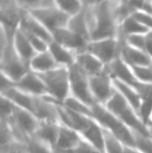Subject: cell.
<instances>
[{
  "label": "cell",
  "instance_id": "6da1fadb",
  "mask_svg": "<svg viewBox=\"0 0 152 153\" xmlns=\"http://www.w3.org/2000/svg\"><path fill=\"white\" fill-rule=\"evenodd\" d=\"M121 1L122 0H105L93 7L83 6L91 41L117 38L120 27L118 8Z\"/></svg>",
  "mask_w": 152,
  "mask_h": 153
},
{
  "label": "cell",
  "instance_id": "7a4b0ae2",
  "mask_svg": "<svg viewBox=\"0 0 152 153\" xmlns=\"http://www.w3.org/2000/svg\"><path fill=\"white\" fill-rule=\"evenodd\" d=\"M0 29H1V52H0L1 74L5 75L16 83L28 71H30V69L21 59V57L15 50L13 44V38L15 33H10L2 27Z\"/></svg>",
  "mask_w": 152,
  "mask_h": 153
},
{
  "label": "cell",
  "instance_id": "3957f363",
  "mask_svg": "<svg viewBox=\"0 0 152 153\" xmlns=\"http://www.w3.org/2000/svg\"><path fill=\"white\" fill-rule=\"evenodd\" d=\"M92 118L100 124L105 130L110 131L119 139L125 146L136 147L134 133L126 124H124L117 116H115L104 105L96 103L92 106Z\"/></svg>",
  "mask_w": 152,
  "mask_h": 153
},
{
  "label": "cell",
  "instance_id": "277c9868",
  "mask_svg": "<svg viewBox=\"0 0 152 153\" xmlns=\"http://www.w3.org/2000/svg\"><path fill=\"white\" fill-rule=\"evenodd\" d=\"M104 106L110 109L115 116H117L124 124H126L133 132H138L144 135H149V128L141 119L138 111L129 104L122 94L115 90L114 95Z\"/></svg>",
  "mask_w": 152,
  "mask_h": 153
},
{
  "label": "cell",
  "instance_id": "5b68a950",
  "mask_svg": "<svg viewBox=\"0 0 152 153\" xmlns=\"http://www.w3.org/2000/svg\"><path fill=\"white\" fill-rule=\"evenodd\" d=\"M38 74V73H37ZM46 87L47 93L55 102L63 103L71 95L69 68L57 67L51 71L39 74Z\"/></svg>",
  "mask_w": 152,
  "mask_h": 153
},
{
  "label": "cell",
  "instance_id": "8992f818",
  "mask_svg": "<svg viewBox=\"0 0 152 153\" xmlns=\"http://www.w3.org/2000/svg\"><path fill=\"white\" fill-rule=\"evenodd\" d=\"M69 74L71 96L75 97L76 99L91 107L95 105L97 102L92 93L89 75L81 70L76 64L69 68Z\"/></svg>",
  "mask_w": 152,
  "mask_h": 153
},
{
  "label": "cell",
  "instance_id": "52a82bcc",
  "mask_svg": "<svg viewBox=\"0 0 152 153\" xmlns=\"http://www.w3.org/2000/svg\"><path fill=\"white\" fill-rule=\"evenodd\" d=\"M87 51L95 55L105 66H108L120 55V39L117 36L92 40L87 44Z\"/></svg>",
  "mask_w": 152,
  "mask_h": 153
},
{
  "label": "cell",
  "instance_id": "ba28073f",
  "mask_svg": "<svg viewBox=\"0 0 152 153\" xmlns=\"http://www.w3.org/2000/svg\"><path fill=\"white\" fill-rule=\"evenodd\" d=\"M37 20L40 21L45 28L52 34L53 31L57 30L59 28L68 26V23L71 18V16L66 14L55 5L49 6V7L38 8V10L29 12Z\"/></svg>",
  "mask_w": 152,
  "mask_h": 153
},
{
  "label": "cell",
  "instance_id": "9c48e42d",
  "mask_svg": "<svg viewBox=\"0 0 152 153\" xmlns=\"http://www.w3.org/2000/svg\"><path fill=\"white\" fill-rule=\"evenodd\" d=\"M90 85L96 102L105 105L115 93L114 78L106 66L105 70L100 74L90 77Z\"/></svg>",
  "mask_w": 152,
  "mask_h": 153
},
{
  "label": "cell",
  "instance_id": "30bf717a",
  "mask_svg": "<svg viewBox=\"0 0 152 153\" xmlns=\"http://www.w3.org/2000/svg\"><path fill=\"white\" fill-rule=\"evenodd\" d=\"M23 10L17 4L16 0H0L1 27L10 33H15L19 29L22 19Z\"/></svg>",
  "mask_w": 152,
  "mask_h": 153
},
{
  "label": "cell",
  "instance_id": "8fae6325",
  "mask_svg": "<svg viewBox=\"0 0 152 153\" xmlns=\"http://www.w3.org/2000/svg\"><path fill=\"white\" fill-rule=\"evenodd\" d=\"M52 39L54 42L66 47L75 54L87 50V44L90 42V41L85 40L83 36H81L80 34L69 29L68 27H64V28H59L53 31Z\"/></svg>",
  "mask_w": 152,
  "mask_h": 153
},
{
  "label": "cell",
  "instance_id": "7c38bea8",
  "mask_svg": "<svg viewBox=\"0 0 152 153\" xmlns=\"http://www.w3.org/2000/svg\"><path fill=\"white\" fill-rule=\"evenodd\" d=\"M59 104V103L55 102L49 96L36 97L33 113L35 114V116L40 122L59 123L61 124Z\"/></svg>",
  "mask_w": 152,
  "mask_h": 153
},
{
  "label": "cell",
  "instance_id": "4fadbf2b",
  "mask_svg": "<svg viewBox=\"0 0 152 153\" xmlns=\"http://www.w3.org/2000/svg\"><path fill=\"white\" fill-rule=\"evenodd\" d=\"M59 113L61 124L72 128L73 130L77 131L80 135L89 128L90 125L93 122L92 117L71 111V109L67 108L61 103L59 104Z\"/></svg>",
  "mask_w": 152,
  "mask_h": 153
},
{
  "label": "cell",
  "instance_id": "5bb4252c",
  "mask_svg": "<svg viewBox=\"0 0 152 153\" xmlns=\"http://www.w3.org/2000/svg\"><path fill=\"white\" fill-rule=\"evenodd\" d=\"M15 87L33 97H44L48 95L41 77L33 71H28L20 80L15 83Z\"/></svg>",
  "mask_w": 152,
  "mask_h": 153
},
{
  "label": "cell",
  "instance_id": "9a60e30c",
  "mask_svg": "<svg viewBox=\"0 0 152 153\" xmlns=\"http://www.w3.org/2000/svg\"><path fill=\"white\" fill-rule=\"evenodd\" d=\"M120 39V56L129 66H152V59L145 51L129 46L124 38Z\"/></svg>",
  "mask_w": 152,
  "mask_h": 153
},
{
  "label": "cell",
  "instance_id": "2e32d148",
  "mask_svg": "<svg viewBox=\"0 0 152 153\" xmlns=\"http://www.w3.org/2000/svg\"><path fill=\"white\" fill-rule=\"evenodd\" d=\"M19 28L24 32H26V33L33 34V36L43 39L48 44H50L53 41L51 32L47 30L40 21L37 20L30 13L26 12V10H23L22 19H21V23Z\"/></svg>",
  "mask_w": 152,
  "mask_h": 153
},
{
  "label": "cell",
  "instance_id": "e0dca14e",
  "mask_svg": "<svg viewBox=\"0 0 152 153\" xmlns=\"http://www.w3.org/2000/svg\"><path fill=\"white\" fill-rule=\"evenodd\" d=\"M12 118L17 124V126L27 137H31L33 134H35L36 131L38 130L39 126H40V121L35 116V114L18 106L15 109L14 115H13Z\"/></svg>",
  "mask_w": 152,
  "mask_h": 153
},
{
  "label": "cell",
  "instance_id": "ac0fdd59",
  "mask_svg": "<svg viewBox=\"0 0 152 153\" xmlns=\"http://www.w3.org/2000/svg\"><path fill=\"white\" fill-rule=\"evenodd\" d=\"M108 68L114 79L120 80L124 83H127V85H131L133 88L140 82L133 75L131 68L122 59L120 55L114 62H112L108 65Z\"/></svg>",
  "mask_w": 152,
  "mask_h": 153
},
{
  "label": "cell",
  "instance_id": "d6986e66",
  "mask_svg": "<svg viewBox=\"0 0 152 153\" xmlns=\"http://www.w3.org/2000/svg\"><path fill=\"white\" fill-rule=\"evenodd\" d=\"M81 140H82V137L77 131L61 124L59 140H57L56 146H55V152L68 153L72 151L77 147Z\"/></svg>",
  "mask_w": 152,
  "mask_h": 153
},
{
  "label": "cell",
  "instance_id": "ffe728a7",
  "mask_svg": "<svg viewBox=\"0 0 152 153\" xmlns=\"http://www.w3.org/2000/svg\"><path fill=\"white\" fill-rule=\"evenodd\" d=\"M75 64L82 71H85L90 77L100 74L105 70L106 66L99 59L93 55L92 53L87 52V50L83 52L77 53Z\"/></svg>",
  "mask_w": 152,
  "mask_h": 153
},
{
  "label": "cell",
  "instance_id": "44dd1931",
  "mask_svg": "<svg viewBox=\"0 0 152 153\" xmlns=\"http://www.w3.org/2000/svg\"><path fill=\"white\" fill-rule=\"evenodd\" d=\"M141 97V108L139 111L141 119L149 127V121L152 115V83L139 82L134 87Z\"/></svg>",
  "mask_w": 152,
  "mask_h": 153
},
{
  "label": "cell",
  "instance_id": "7402d4cb",
  "mask_svg": "<svg viewBox=\"0 0 152 153\" xmlns=\"http://www.w3.org/2000/svg\"><path fill=\"white\" fill-rule=\"evenodd\" d=\"M13 44H14L15 50L18 53L19 56L21 57V59L29 67L31 59L35 57L37 52H36L33 45L30 44L29 40L27 39L26 34L20 28L15 32L14 38H13Z\"/></svg>",
  "mask_w": 152,
  "mask_h": 153
},
{
  "label": "cell",
  "instance_id": "603a6c76",
  "mask_svg": "<svg viewBox=\"0 0 152 153\" xmlns=\"http://www.w3.org/2000/svg\"><path fill=\"white\" fill-rule=\"evenodd\" d=\"M48 50L59 67L70 68V67L75 64V61H76L75 53L72 52L69 49H67L66 47L62 46L59 43L54 42V41H52V42L49 44Z\"/></svg>",
  "mask_w": 152,
  "mask_h": 153
},
{
  "label": "cell",
  "instance_id": "cb8c5ba5",
  "mask_svg": "<svg viewBox=\"0 0 152 153\" xmlns=\"http://www.w3.org/2000/svg\"><path fill=\"white\" fill-rule=\"evenodd\" d=\"M1 96L10 100L16 106L27 109L31 113L33 111V104H35L36 97L20 91L16 87H13L10 89L6 90V91L1 92Z\"/></svg>",
  "mask_w": 152,
  "mask_h": 153
},
{
  "label": "cell",
  "instance_id": "d4e9b609",
  "mask_svg": "<svg viewBox=\"0 0 152 153\" xmlns=\"http://www.w3.org/2000/svg\"><path fill=\"white\" fill-rule=\"evenodd\" d=\"M57 67L59 66L54 61V59L51 55V53L49 52V50L37 53L35 55V57L31 59L30 64H29L30 71L38 73V74L48 72V71L53 70V69L57 68Z\"/></svg>",
  "mask_w": 152,
  "mask_h": 153
},
{
  "label": "cell",
  "instance_id": "484cf974",
  "mask_svg": "<svg viewBox=\"0 0 152 153\" xmlns=\"http://www.w3.org/2000/svg\"><path fill=\"white\" fill-rule=\"evenodd\" d=\"M59 129L61 124L59 123H47V122H40L38 130L36 131L35 135L40 137L41 140L50 144L55 149L57 140L59 135Z\"/></svg>",
  "mask_w": 152,
  "mask_h": 153
},
{
  "label": "cell",
  "instance_id": "4316f807",
  "mask_svg": "<svg viewBox=\"0 0 152 153\" xmlns=\"http://www.w3.org/2000/svg\"><path fill=\"white\" fill-rule=\"evenodd\" d=\"M150 30L146 26H144L133 15H131L121 22L118 36L126 38V36H133V34H146Z\"/></svg>",
  "mask_w": 152,
  "mask_h": 153
},
{
  "label": "cell",
  "instance_id": "83f0119b",
  "mask_svg": "<svg viewBox=\"0 0 152 153\" xmlns=\"http://www.w3.org/2000/svg\"><path fill=\"white\" fill-rule=\"evenodd\" d=\"M114 85L115 88L122 94V96L126 99V100L129 102V104L136 109V111H140L141 104H142V101H141V97L139 95L138 91L134 89L133 87L127 85V83H124L120 80L114 79Z\"/></svg>",
  "mask_w": 152,
  "mask_h": 153
},
{
  "label": "cell",
  "instance_id": "f1b7e54d",
  "mask_svg": "<svg viewBox=\"0 0 152 153\" xmlns=\"http://www.w3.org/2000/svg\"><path fill=\"white\" fill-rule=\"evenodd\" d=\"M67 27L69 29H71V30H73L74 32H76V33L80 34L85 40L91 41L89 26H87V18H85V10H83V8L78 14L74 15V16H71Z\"/></svg>",
  "mask_w": 152,
  "mask_h": 153
},
{
  "label": "cell",
  "instance_id": "f546056e",
  "mask_svg": "<svg viewBox=\"0 0 152 153\" xmlns=\"http://www.w3.org/2000/svg\"><path fill=\"white\" fill-rule=\"evenodd\" d=\"M27 148L29 153H55V149L50 144L41 140L35 134L29 137Z\"/></svg>",
  "mask_w": 152,
  "mask_h": 153
},
{
  "label": "cell",
  "instance_id": "4dcf8cb0",
  "mask_svg": "<svg viewBox=\"0 0 152 153\" xmlns=\"http://www.w3.org/2000/svg\"><path fill=\"white\" fill-rule=\"evenodd\" d=\"M104 134V151L105 153H124V145L119 139L110 131L103 129Z\"/></svg>",
  "mask_w": 152,
  "mask_h": 153
},
{
  "label": "cell",
  "instance_id": "1f68e13d",
  "mask_svg": "<svg viewBox=\"0 0 152 153\" xmlns=\"http://www.w3.org/2000/svg\"><path fill=\"white\" fill-rule=\"evenodd\" d=\"M53 3L56 7L70 16L78 14L83 8V3L81 0H53Z\"/></svg>",
  "mask_w": 152,
  "mask_h": 153
},
{
  "label": "cell",
  "instance_id": "d6a6232c",
  "mask_svg": "<svg viewBox=\"0 0 152 153\" xmlns=\"http://www.w3.org/2000/svg\"><path fill=\"white\" fill-rule=\"evenodd\" d=\"M62 104L73 111H76V113H78V114H82V115H85V116H89V117H92V107L87 105L85 103L81 102L80 100L76 99L75 97L71 96V95H70Z\"/></svg>",
  "mask_w": 152,
  "mask_h": 153
},
{
  "label": "cell",
  "instance_id": "836d02e7",
  "mask_svg": "<svg viewBox=\"0 0 152 153\" xmlns=\"http://www.w3.org/2000/svg\"><path fill=\"white\" fill-rule=\"evenodd\" d=\"M16 2L23 10L26 12L54 5L53 0H16Z\"/></svg>",
  "mask_w": 152,
  "mask_h": 153
},
{
  "label": "cell",
  "instance_id": "e575fe53",
  "mask_svg": "<svg viewBox=\"0 0 152 153\" xmlns=\"http://www.w3.org/2000/svg\"><path fill=\"white\" fill-rule=\"evenodd\" d=\"M129 66V65H128ZM140 82L152 83V66H129Z\"/></svg>",
  "mask_w": 152,
  "mask_h": 153
},
{
  "label": "cell",
  "instance_id": "d590c367",
  "mask_svg": "<svg viewBox=\"0 0 152 153\" xmlns=\"http://www.w3.org/2000/svg\"><path fill=\"white\" fill-rule=\"evenodd\" d=\"M133 133L136 149H139L142 153H152V137L138 132Z\"/></svg>",
  "mask_w": 152,
  "mask_h": 153
},
{
  "label": "cell",
  "instance_id": "8d00e7d4",
  "mask_svg": "<svg viewBox=\"0 0 152 153\" xmlns=\"http://www.w3.org/2000/svg\"><path fill=\"white\" fill-rule=\"evenodd\" d=\"M145 36L146 34H133V36H126V38H124V40L129 46L146 52V38H145Z\"/></svg>",
  "mask_w": 152,
  "mask_h": 153
},
{
  "label": "cell",
  "instance_id": "74e56055",
  "mask_svg": "<svg viewBox=\"0 0 152 153\" xmlns=\"http://www.w3.org/2000/svg\"><path fill=\"white\" fill-rule=\"evenodd\" d=\"M16 107L17 106L12 101L8 100L5 97L1 96V119L7 120L12 118Z\"/></svg>",
  "mask_w": 152,
  "mask_h": 153
},
{
  "label": "cell",
  "instance_id": "f35d334b",
  "mask_svg": "<svg viewBox=\"0 0 152 153\" xmlns=\"http://www.w3.org/2000/svg\"><path fill=\"white\" fill-rule=\"evenodd\" d=\"M0 127H1V146H7L12 144L14 141V137H13L12 130H10V126H8L7 122L5 120H1L0 122Z\"/></svg>",
  "mask_w": 152,
  "mask_h": 153
},
{
  "label": "cell",
  "instance_id": "ab89813d",
  "mask_svg": "<svg viewBox=\"0 0 152 153\" xmlns=\"http://www.w3.org/2000/svg\"><path fill=\"white\" fill-rule=\"evenodd\" d=\"M68 153H102V152L100 150H98L94 145H92L90 142H87V140H85L82 137V140L77 145L75 149H73L72 151Z\"/></svg>",
  "mask_w": 152,
  "mask_h": 153
},
{
  "label": "cell",
  "instance_id": "60d3db41",
  "mask_svg": "<svg viewBox=\"0 0 152 153\" xmlns=\"http://www.w3.org/2000/svg\"><path fill=\"white\" fill-rule=\"evenodd\" d=\"M132 15H133L144 26H146L149 30H152V15L151 14L142 12V10H139V12L133 13Z\"/></svg>",
  "mask_w": 152,
  "mask_h": 153
},
{
  "label": "cell",
  "instance_id": "b9f144b4",
  "mask_svg": "<svg viewBox=\"0 0 152 153\" xmlns=\"http://www.w3.org/2000/svg\"><path fill=\"white\" fill-rule=\"evenodd\" d=\"M147 0H126L125 3L127 7L130 10V12L133 14L139 10H143Z\"/></svg>",
  "mask_w": 152,
  "mask_h": 153
},
{
  "label": "cell",
  "instance_id": "7bdbcfd3",
  "mask_svg": "<svg viewBox=\"0 0 152 153\" xmlns=\"http://www.w3.org/2000/svg\"><path fill=\"white\" fill-rule=\"evenodd\" d=\"M145 38H146V52L152 59V30L146 33Z\"/></svg>",
  "mask_w": 152,
  "mask_h": 153
},
{
  "label": "cell",
  "instance_id": "ee69618b",
  "mask_svg": "<svg viewBox=\"0 0 152 153\" xmlns=\"http://www.w3.org/2000/svg\"><path fill=\"white\" fill-rule=\"evenodd\" d=\"M104 1L105 0H82V3L83 6H85V7H93V6L99 5Z\"/></svg>",
  "mask_w": 152,
  "mask_h": 153
},
{
  "label": "cell",
  "instance_id": "f6af8a7d",
  "mask_svg": "<svg viewBox=\"0 0 152 153\" xmlns=\"http://www.w3.org/2000/svg\"><path fill=\"white\" fill-rule=\"evenodd\" d=\"M142 12L148 13V14L152 15V0H147L146 4H145L144 8H143Z\"/></svg>",
  "mask_w": 152,
  "mask_h": 153
},
{
  "label": "cell",
  "instance_id": "bcb514c9",
  "mask_svg": "<svg viewBox=\"0 0 152 153\" xmlns=\"http://www.w3.org/2000/svg\"><path fill=\"white\" fill-rule=\"evenodd\" d=\"M124 153H142L136 147H131V146H125L124 147Z\"/></svg>",
  "mask_w": 152,
  "mask_h": 153
},
{
  "label": "cell",
  "instance_id": "7dc6e473",
  "mask_svg": "<svg viewBox=\"0 0 152 153\" xmlns=\"http://www.w3.org/2000/svg\"><path fill=\"white\" fill-rule=\"evenodd\" d=\"M149 128V137H152V127H148Z\"/></svg>",
  "mask_w": 152,
  "mask_h": 153
},
{
  "label": "cell",
  "instance_id": "c3c4849f",
  "mask_svg": "<svg viewBox=\"0 0 152 153\" xmlns=\"http://www.w3.org/2000/svg\"><path fill=\"white\" fill-rule=\"evenodd\" d=\"M149 127H152V115L150 118V121H149Z\"/></svg>",
  "mask_w": 152,
  "mask_h": 153
},
{
  "label": "cell",
  "instance_id": "681fc988",
  "mask_svg": "<svg viewBox=\"0 0 152 153\" xmlns=\"http://www.w3.org/2000/svg\"><path fill=\"white\" fill-rule=\"evenodd\" d=\"M55 153H63V152H55Z\"/></svg>",
  "mask_w": 152,
  "mask_h": 153
},
{
  "label": "cell",
  "instance_id": "f907efd6",
  "mask_svg": "<svg viewBox=\"0 0 152 153\" xmlns=\"http://www.w3.org/2000/svg\"><path fill=\"white\" fill-rule=\"evenodd\" d=\"M122 1H126V0H122Z\"/></svg>",
  "mask_w": 152,
  "mask_h": 153
},
{
  "label": "cell",
  "instance_id": "816d5d0a",
  "mask_svg": "<svg viewBox=\"0 0 152 153\" xmlns=\"http://www.w3.org/2000/svg\"><path fill=\"white\" fill-rule=\"evenodd\" d=\"M81 1H82V0H81Z\"/></svg>",
  "mask_w": 152,
  "mask_h": 153
}]
</instances>
